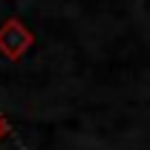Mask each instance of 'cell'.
I'll list each match as a JSON object with an SVG mask.
<instances>
[{"instance_id":"obj_1","label":"cell","mask_w":150,"mask_h":150,"mask_svg":"<svg viewBox=\"0 0 150 150\" xmlns=\"http://www.w3.org/2000/svg\"><path fill=\"white\" fill-rule=\"evenodd\" d=\"M29 46H32V32H29L18 18L6 20V23L0 26V52H3V55H9L12 61H18Z\"/></svg>"}]
</instances>
